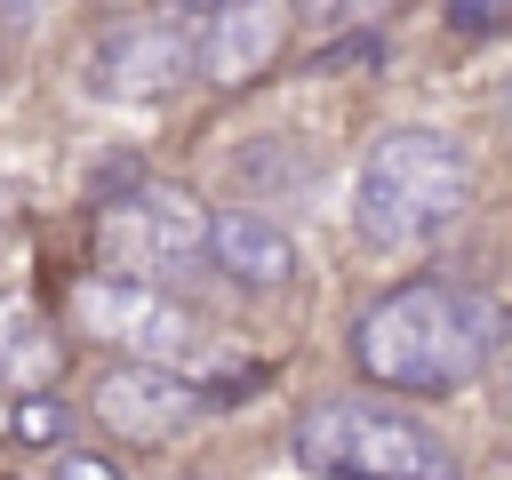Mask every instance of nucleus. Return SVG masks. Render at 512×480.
<instances>
[{
  "label": "nucleus",
  "instance_id": "nucleus-1",
  "mask_svg": "<svg viewBox=\"0 0 512 480\" xmlns=\"http://www.w3.org/2000/svg\"><path fill=\"white\" fill-rule=\"evenodd\" d=\"M504 352V312L456 280H400L352 320L360 376L392 392H456Z\"/></svg>",
  "mask_w": 512,
  "mask_h": 480
},
{
  "label": "nucleus",
  "instance_id": "nucleus-2",
  "mask_svg": "<svg viewBox=\"0 0 512 480\" xmlns=\"http://www.w3.org/2000/svg\"><path fill=\"white\" fill-rule=\"evenodd\" d=\"M472 200V160L440 128H392L368 144L360 184H352V224L376 248H424L440 240Z\"/></svg>",
  "mask_w": 512,
  "mask_h": 480
},
{
  "label": "nucleus",
  "instance_id": "nucleus-3",
  "mask_svg": "<svg viewBox=\"0 0 512 480\" xmlns=\"http://www.w3.org/2000/svg\"><path fill=\"white\" fill-rule=\"evenodd\" d=\"M288 440L312 480H456L448 440L384 400H312Z\"/></svg>",
  "mask_w": 512,
  "mask_h": 480
},
{
  "label": "nucleus",
  "instance_id": "nucleus-4",
  "mask_svg": "<svg viewBox=\"0 0 512 480\" xmlns=\"http://www.w3.org/2000/svg\"><path fill=\"white\" fill-rule=\"evenodd\" d=\"M96 248L120 264V280L160 288V280L200 272V256H208V216H200V200L176 192V184H128V192L104 200Z\"/></svg>",
  "mask_w": 512,
  "mask_h": 480
},
{
  "label": "nucleus",
  "instance_id": "nucleus-5",
  "mask_svg": "<svg viewBox=\"0 0 512 480\" xmlns=\"http://www.w3.org/2000/svg\"><path fill=\"white\" fill-rule=\"evenodd\" d=\"M72 320L96 336V344H112V352H128V360H184L192 344H200V320H192V304H176L168 288H144V280H120V272H88V280H72Z\"/></svg>",
  "mask_w": 512,
  "mask_h": 480
},
{
  "label": "nucleus",
  "instance_id": "nucleus-6",
  "mask_svg": "<svg viewBox=\"0 0 512 480\" xmlns=\"http://www.w3.org/2000/svg\"><path fill=\"white\" fill-rule=\"evenodd\" d=\"M88 408H96V424H104V432H120V440L152 448V440H176V432L200 416V392H192L176 368H160V360H120V368H104V376H96Z\"/></svg>",
  "mask_w": 512,
  "mask_h": 480
},
{
  "label": "nucleus",
  "instance_id": "nucleus-7",
  "mask_svg": "<svg viewBox=\"0 0 512 480\" xmlns=\"http://www.w3.org/2000/svg\"><path fill=\"white\" fill-rule=\"evenodd\" d=\"M192 72H200V48H192L176 24H128V32H112V40L96 48L88 88H104V96H120V104H152V96L184 88Z\"/></svg>",
  "mask_w": 512,
  "mask_h": 480
},
{
  "label": "nucleus",
  "instance_id": "nucleus-8",
  "mask_svg": "<svg viewBox=\"0 0 512 480\" xmlns=\"http://www.w3.org/2000/svg\"><path fill=\"white\" fill-rule=\"evenodd\" d=\"M208 256H216L240 288H288V280H296V240H288V224H272L264 208H216V216H208Z\"/></svg>",
  "mask_w": 512,
  "mask_h": 480
},
{
  "label": "nucleus",
  "instance_id": "nucleus-9",
  "mask_svg": "<svg viewBox=\"0 0 512 480\" xmlns=\"http://www.w3.org/2000/svg\"><path fill=\"white\" fill-rule=\"evenodd\" d=\"M272 56H280V0H224V8L208 16L200 72H208L216 88H248Z\"/></svg>",
  "mask_w": 512,
  "mask_h": 480
},
{
  "label": "nucleus",
  "instance_id": "nucleus-10",
  "mask_svg": "<svg viewBox=\"0 0 512 480\" xmlns=\"http://www.w3.org/2000/svg\"><path fill=\"white\" fill-rule=\"evenodd\" d=\"M232 176H240L248 192H304V184L320 176V152H312L304 136H248V144L232 152Z\"/></svg>",
  "mask_w": 512,
  "mask_h": 480
},
{
  "label": "nucleus",
  "instance_id": "nucleus-11",
  "mask_svg": "<svg viewBox=\"0 0 512 480\" xmlns=\"http://www.w3.org/2000/svg\"><path fill=\"white\" fill-rule=\"evenodd\" d=\"M48 360H56V352L40 344V320H32V312H8V320H0V368H8L16 384H32V376H48Z\"/></svg>",
  "mask_w": 512,
  "mask_h": 480
},
{
  "label": "nucleus",
  "instance_id": "nucleus-12",
  "mask_svg": "<svg viewBox=\"0 0 512 480\" xmlns=\"http://www.w3.org/2000/svg\"><path fill=\"white\" fill-rule=\"evenodd\" d=\"M504 8H512V0H448V32H456V40H480V32L504 24Z\"/></svg>",
  "mask_w": 512,
  "mask_h": 480
},
{
  "label": "nucleus",
  "instance_id": "nucleus-13",
  "mask_svg": "<svg viewBox=\"0 0 512 480\" xmlns=\"http://www.w3.org/2000/svg\"><path fill=\"white\" fill-rule=\"evenodd\" d=\"M56 480H120V472H112L104 456H88V448H64V456H56Z\"/></svg>",
  "mask_w": 512,
  "mask_h": 480
},
{
  "label": "nucleus",
  "instance_id": "nucleus-14",
  "mask_svg": "<svg viewBox=\"0 0 512 480\" xmlns=\"http://www.w3.org/2000/svg\"><path fill=\"white\" fill-rule=\"evenodd\" d=\"M304 16H360V8H376V0H296Z\"/></svg>",
  "mask_w": 512,
  "mask_h": 480
},
{
  "label": "nucleus",
  "instance_id": "nucleus-15",
  "mask_svg": "<svg viewBox=\"0 0 512 480\" xmlns=\"http://www.w3.org/2000/svg\"><path fill=\"white\" fill-rule=\"evenodd\" d=\"M40 16V0H0V24H32Z\"/></svg>",
  "mask_w": 512,
  "mask_h": 480
},
{
  "label": "nucleus",
  "instance_id": "nucleus-16",
  "mask_svg": "<svg viewBox=\"0 0 512 480\" xmlns=\"http://www.w3.org/2000/svg\"><path fill=\"white\" fill-rule=\"evenodd\" d=\"M168 8H184V16H200V8H208V16H216L224 0H168Z\"/></svg>",
  "mask_w": 512,
  "mask_h": 480
},
{
  "label": "nucleus",
  "instance_id": "nucleus-17",
  "mask_svg": "<svg viewBox=\"0 0 512 480\" xmlns=\"http://www.w3.org/2000/svg\"><path fill=\"white\" fill-rule=\"evenodd\" d=\"M504 120H512V80H504Z\"/></svg>",
  "mask_w": 512,
  "mask_h": 480
}]
</instances>
